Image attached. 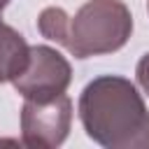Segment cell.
<instances>
[{"label": "cell", "instance_id": "277c9868", "mask_svg": "<svg viewBox=\"0 0 149 149\" xmlns=\"http://www.w3.org/2000/svg\"><path fill=\"white\" fill-rule=\"evenodd\" d=\"M70 81H72L70 61L54 47L35 44V47H30L26 68L12 84L23 98L44 100V98L65 93Z\"/></svg>", "mask_w": 149, "mask_h": 149}, {"label": "cell", "instance_id": "6da1fadb", "mask_svg": "<svg viewBox=\"0 0 149 149\" xmlns=\"http://www.w3.org/2000/svg\"><path fill=\"white\" fill-rule=\"evenodd\" d=\"M86 135L107 149H149V109L137 86L121 74L91 79L77 102Z\"/></svg>", "mask_w": 149, "mask_h": 149}, {"label": "cell", "instance_id": "ba28073f", "mask_svg": "<svg viewBox=\"0 0 149 149\" xmlns=\"http://www.w3.org/2000/svg\"><path fill=\"white\" fill-rule=\"evenodd\" d=\"M7 5H9V0H0V19H2V12H5Z\"/></svg>", "mask_w": 149, "mask_h": 149}, {"label": "cell", "instance_id": "8992f818", "mask_svg": "<svg viewBox=\"0 0 149 149\" xmlns=\"http://www.w3.org/2000/svg\"><path fill=\"white\" fill-rule=\"evenodd\" d=\"M68 26H70V16L63 7H44L37 16V30L42 33V37L51 40V42H58V44H65V37H68Z\"/></svg>", "mask_w": 149, "mask_h": 149}, {"label": "cell", "instance_id": "7a4b0ae2", "mask_svg": "<svg viewBox=\"0 0 149 149\" xmlns=\"http://www.w3.org/2000/svg\"><path fill=\"white\" fill-rule=\"evenodd\" d=\"M133 35V14L121 0H86L70 16L65 49L74 58L114 54Z\"/></svg>", "mask_w": 149, "mask_h": 149}, {"label": "cell", "instance_id": "52a82bcc", "mask_svg": "<svg viewBox=\"0 0 149 149\" xmlns=\"http://www.w3.org/2000/svg\"><path fill=\"white\" fill-rule=\"evenodd\" d=\"M135 77H137L140 88L149 95V51L137 61V65H135Z\"/></svg>", "mask_w": 149, "mask_h": 149}, {"label": "cell", "instance_id": "9c48e42d", "mask_svg": "<svg viewBox=\"0 0 149 149\" xmlns=\"http://www.w3.org/2000/svg\"><path fill=\"white\" fill-rule=\"evenodd\" d=\"M147 12H149V0H147Z\"/></svg>", "mask_w": 149, "mask_h": 149}, {"label": "cell", "instance_id": "3957f363", "mask_svg": "<svg viewBox=\"0 0 149 149\" xmlns=\"http://www.w3.org/2000/svg\"><path fill=\"white\" fill-rule=\"evenodd\" d=\"M72 126V100L61 93L44 100L23 98L21 107V142L33 149L61 147Z\"/></svg>", "mask_w": 149, "mask_h": 149}, {"label": "cell", "instance_id": "5b68a950", "mask_svg": "<svg viewBox=\"0 0 149 149\" xmlns=\"http://www.w3.org/2000/svg\"><path fill=\"white\" fill-rule=\"evenodd\" d=\"M30 44L26 42V37L16 28L0 21V84L14 81L26 68Z\"/></svg>", "mask_w": 149, "mask_h": 149}]
</instances>
